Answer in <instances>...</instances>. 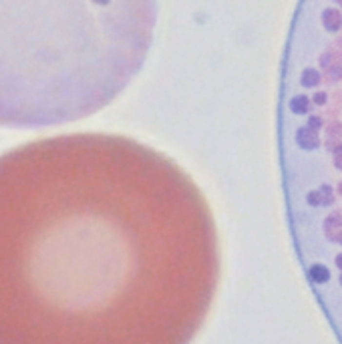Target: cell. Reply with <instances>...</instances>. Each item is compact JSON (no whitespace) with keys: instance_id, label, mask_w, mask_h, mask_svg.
Listing matches in <instances>:
<instances>
[{"instance_id":"cell-1","label":"cell","mask_w":342,"mask_h":344,"mask_svg":"<svg viewBox=\"0 0 342 344\" xmlns=\"http://www.w3.org/2000/svg\"><path fill=\"white\" fill-rule=\"evenodd\" d=\"M201 191L133 139L0 155V344H189L220 286Z\"/></svg>"},{"instance_id":"cell-2","label":"cell","mask_w":342,"mask_h":344,"mask_svg":"<svg viewBox=\"0 0 342 344\" xmlns=\"http://www.w3.org/2000/svg\"><path fill=\"white\" fill-rule=\"evenodd\" d=\"M155 19V0H0V125H67L107 107L143 67Z\"/></svg>"}]
</instances>
